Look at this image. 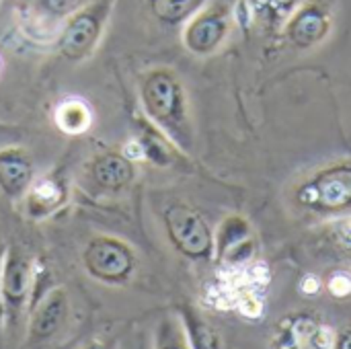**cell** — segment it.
<instances>
[{
  "mask_svg": "<svg viewBox=\"0 0 351 349\" xmlns=\"http://www.w3.org/2000/svg\"><path fill=\"white\" fill-rule=\"evenodd\" d=\"M142 103L152 121H156L183 148L191 144L187 115V97L175 72L158 68L146 74L142 82Z\"/></svg>",
  "mask_w": 351,
  "mask_h": 349,
  "instance_id": "6da1fadb",
  "label": "cell"
},
{
  "mask_svg": "<svg viewBox=\"0 0 351 349\" xmlns=\"http://www.w3.org/2000/svg\"><path fill=\"white\" fill-rule=\"evenodd\" d=\"M82 265L90 278L103 284H125L136 269L134 249L115 237H95L82 251Z\"/></svg>",
  "mask_w": 351,
  "mask_h": 349,
  "instance_id": "7a4b0ae2",
  "label": "cell"
},
{
  "mask_svg": "<svg viewBox=\"0 0 351 349\" xmlns=\"http://www.w3.org/2000/svg\"><path fill=\"white\" fill-rule=\"evenodd\" d=\"M165 228L173 247L189 259H208L214 251V234L206 218L185 204H173L165 212Z\"/></svg>",
  "mask_w": 351,
  "mask_h": 349,
  "instance_id": "3957f363",
  "label": "cell"
},
{
  "mask_svg": "<svg viewBox=\"0 0 351 349\" xmlns=\"http://www.w3.org/2000/svg\"><path fill=\"white\" fill-rule=\"evenodd\" d=\"M298 202L313 210L337 212L351 206V165L319 171L298 189Z\"/></svg>",
  "mask_w": 351,
  "mask_h": 349,
  "instance_id": "277c9868",
  "label": "cell"
},
{
  "mask_svg": "<svg viewBox=\"0 0 351 349\" xmlns=\"http://www.w3.org/2000/svg\"><path fill=\"white\" fill-rule=\"evenodd\" d=\"M230 29V12L224 4H212L199 10L183 31L185 47L195 56L214 53L226 39Z\"/></svg>",
  "mask_w": 351,
  "mask_h": 349,
  "instance_id": "5b68a950",
  "label": "cell"
},
{
  "mask_svg": "<svg viewBox=\"0 0 351 349\" xmlns=\"http://www.w3.org/2000/svg\"><path fill=\"white\" fill-rule=\"evenodd\" d=\"M33 282V263L16 249H8L0 272V300L8 317H16L25 306Z\"/></svg>",
  "mask_w": 351,
  "mask_h": 349,
  "instance_id": "8992f818",
  "label": "cell"
},
{
  "mask_svg": "<svg viewBox=\"0 0 351 349\" xmlns=\"http://www.w3.org/2000/svg\"><path fill=\"white\" fill-rule=\"evenodd\" d=\"M105 21V6H88L70 16L60 39V51L68 60H82L99 41Z\"/></svg>",
  "mask_w": 351,
  "mask_h": 349,
  "instance_id": "52a82bcc",
  "label": "cell"
},
{
  "mask_svg": "<svg viewBox=\"0 0 351 349\" xmlns=\"http://www.w3.org/2000/svg\"><path fill=\"white\" fill-rule=\"evenodd\" d=\"M70 313L68 292L64 288L49 290L35 306L29 321V344H43L51 339L66 325Z\"/></svg>",
  "mask_w": 351,
  "mask_h": 349,
  "instance_id": "ba28073f",
  "label": "cell"
},
{
  "mask_svg": "<svg viewBox=\"0 0 351 349\" xmlns=\"http://www.w3.org/2000/svg\"><path fill=\"white\" fill-rule=\"evenodd\" d=\"M331 29L329 14L323 6L319 4H306L302 6L288 23V39L296 47H313L321 43Z\"/></svg>",
  "mask_w": 351,
  "mask_h": 349,
  "instance_id": "9c48e42d",
  "label": "cell"
},
{
  "mask_svg": "<svg viewBox=\"0 0 351 349\" xmlns=\"http://www.w3.org/2000/svg\"><path fill=\"white\" fill-rule=\"evenodd\" d=\"M33 179V160L23 148L0 150V189L8 197H21L29 191Z\"/></svg>",
  "mask_w": 351,
  "mask_h": 349,
  "instance_id": "30bf717a",
  "label": "cell"
},
{
  "mask_svg": "<svg viewBox=\"0 0 351 349\" xmlns=\"http://www.w3.org/2000/svg\"><path fill=\"white\" fill-rule=\"evenodd\" d=\"M253 253V232L243 216L224 220L218 232V257L228 263H241Z\"/></svg>",
  "mask_w": 351,
  "mask_h": 349,
  "instance_id": "8fae6325",
  "label": "cell"
},
{
  "mask_svg": "<svg viewBox=\"0 0 351 349\" xmlns=\"http://www.w3.org/2000/svg\"><path fill=\"white\" fill-rule=\"evenodd\" d=\"M90 177L93 181L107 191H119L123 187H128L134 177H136V169L132 165V160L123 154L117 152H105L101 156H97L90 165Z\"/></svg>",
  "mask_w": 351,
  "mask_h": 349,
  "instance_id": "7c38bea8",
  "label": "cell"
},
{
  "mask_svg": "<svg viewBox=\"0 0 351 349\" xmlns=\"http://www.w3.org/2000/svg\"><path fill=\"white\" fill-rule=\"evenodd\" d=\"M290 344L284 349H329L331 339L327 337L325 327L311 319H298L290 327Z\"/></svg>",
  "mask_w": 351,
  "mask_h": 349,
  "instance_id": "4fadbf2b",
  "label": "cell"
},
{
  "mask_svg": "<svg viewBox=\"0 0 351 349\" xmlns=\"http://www.w3.org/2000/svg\"><path fill=\"white\" fill-rule=\"evenodd\" d=\"M90 109L86 107L84 101H78V99H72V101H66L58 107L56 111V123L58 128L64 132V134H70V136H78L82 132L88 130L90 125Z\"/></svg>",
  "mask_w": 351,
  "mask_h": 349,
  "instance_id": "5bb4252c",
  "label": "cell"
},
{
  "mask_svg": "<svg viewBox=\"0 0 351 349\" xmlns=\"http://www.w3.org/2000/svg\"><path fill=\"white\" fill-rule=\"evenodd\" d=\"M183 321H185L187 339H189L191 349H222V341H220L218 333L199 315H195L193 311L187 309V311H183Z\"/></svg>",
  "mask_w": 351,
  "mask_h": 349,
  "instance_id": "9a60e30c",
  "label": "cell"
},
{
  "mask_svg": "<svg viewBox=\"0 0 351 349\" xmlns=\"http://www.w3.org/2000/svg\"><path fill=\"white\" fill-rule=\"evenodd\" d=\"M204 0H150L152 12L165 23H179L189 16Z\"/></svg>",
  "mask_w": 351,
  "mask_h": 349,
  "instance_id": "2e32d148",
  "label": "cell"
},
{
  "mask_svg": "<svg viewBox=\"0 0 351 349\" xmlns=\"http://www.w3.org/2000/svg\"><path fill=\"white\" fill-rule=\"evenodd\" d=\"M62 200V193L60 189L56 187V183L51 181H41L37 183L33 189H31V195H29V210L31 214L35 216H43L47 214L53 206H58Z\"/></svg>",
  "mask_w": 351,
  "mask_h": 349,
  "instance_id": "e0dca14e",
  "label": "cell"
},
{
  "mask_svg": "<svg viewBox=\"0 0 351 349\" xmlns=\"http://www.w3.org/2000/svg\"><path fill=\"white\" fill-rule=\"evenodd\" d=\"M144 152H146L156 165H169V163H173V152H171V148L165 144L162 136H158V134L148 132V134L144 136Z\"/></svg>",
  "mask_w": 351,
  "mask_h": 349,
  "instance_id": "ac0fdd59",
  "label": "cell"
},
{
  "mask_svg": "<svg viewBox=\"0 0 351 349\" xmlns=\"http://www.w3.org/2000/svg\"><path fill=\"white\" fill-rule=\"evenodd\" d=\"M84 0H41V6L56 16H72L80 10Z\"/></svg>",
  "mask_w": 351,
  "mask_h": 349,
  "instance_id": "d6986e66",
  "label": "cell"
},
{
  "mask_svg": "<svg viewBox=\"0 0 351 349\" xmlns=\"http://www.w3.org/2000/svg\"><path fill=\"white\" fill-rule=\"evenodd\" d=\"M158 349H191V346H187L183 339H177L175 335H165L158 344Z\"/></svg>",
  "mask_w": 351,
  "mask_h": 349,
  "instance_id": "ffe728a7",
  "label": "cell"
},
{
  "mask_svg": "<svg viewBox=\"0 0 351 349\" xmlns=\"http://www.w3.org/2000/svg\"><path fill=\"white\" fill-rule=\"evenodd\" d=\"M333 349H351V327L343 329V331L335 337Z\"/></svg>",
  "mask_w": 351,
  "mask_h": 349,
  "instance_id": "44dd1931",
  "label": "cell"
},
{
  "mask_svg": "<svg viewBox=\"0 0 351 349\" xmlns=\"http://www.w3.org/2000/svg\"><path fill=\"white\" fill-rule=\"evenodd\" d=\"M80 349H109L107 346H103L101 341H90V344H84Z\"/></svg>",
  "mask_w": 351,
  "mask_h": 349,
  "instance_id": "7402d4cb",
  "label": "cell"
},
{
  "mask_svg": "<svg viewBox=\"0 0 351 349\" xmlns=\"http://www.w3.org/2000/svg\"><path fill=\"white\" fill-rule=\"evenodd\" d=\"M274 2H278L280 6H290L292 2H296V0H274Z\"/></svg>",
  "mask_w": 351,
  "mask_h": 349,
  "instance_id": "603a6c76",
  "label": "cell"
}]
</instances>
